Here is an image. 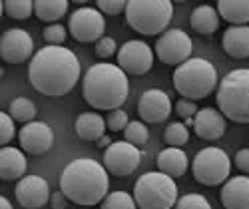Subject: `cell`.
<instances>
[{"instance_id": "cell-1", "label": "cell", "mask_w": 249, "mask_h": 209, "mask_svg": "<svg viewBox=\"0 0 249 209\" xmlns=\"http://www.w3.org/2000/svg\"><path fill=\"white\" fill-rule=\"evenodd\" d=\"M80 62L64 46L40 48L28 64V80L42 96L60 98L74 90L80 80Z\"/></svg>"}, {"instance_id": "cell-2", "label": "cell", "mask_w": 249, "mask_h": 209, "mask_svg": "<svg viewBox=\"0 0 249 209\" xmlns=\"http://www.w3.org/2000/svg\"><path fill=\"white\" fill-rule=\"evenodd\" d=\"M108 170L100 161L78 157L60 174V192L80 207H92L108 195Z\"/></svg>"}, {"instance_id": "cell-3", "label": "cell", "mask_w": 249, "mask_h": 209, "mask_svg": "<svg viewBox=\"0 0 249 209\" xmlns=\"http://www.w3.org/2000/svg\"><path fill=\"white\" fill-rule=\"evenodd\" d=\"M130 84L128 74L116 64L98 62L90 66L82 82V98L94 110L114 112L128 100Z\"/></svg>"}, {"instance_id": "cell-4", "label": "cell", "mask_w": 249, "mask_h": 209, "mask_svg": "<svg viewBox=\"0 0 249 209\" xmlns=\"http://www.w3.org/2000/svg\"><path fill=\"white\" fill-rule=\"evenodd\" d=\"M176 92L185 100H203L213 90L217 92V70L205 58H190L174 70L172 76Z\"/></svg>"}, {"instance_id": "cell-5", "label": "cell", "mask_w": 249, "mask_h": 209, "mask_svg": "<svg viewBox=\"0 0 249 209\" xmlns=\"http://www.w3.org/2000/svg\"><path fill=\"white\" fill-rule=\"evenodd\" d=\"M215 100L225 120L249 123V68H237L225 74L217 86Z\"/></svg>"}, {"instance_id": "cell-6", "label": "cell", "mask_w": 249, "mask_h": 209, "mask_svg": "<svg viewBox=\"0 0 249 209\" xmlns=\"http://www.w3.org/2000/svg\"><path fill=\"white\" fill-rule=\"evenodd\" d=\"M124 14L132 30L143 36H156L170 26L174 4L170 0H130Z\"/></svg>"}, {"instance_id": "cell-7", "label": "cell", "mask_w": 249, "mask_h": 209, "mask_svg": "<svg viewBox=\"0 0 249 209\" xmlns=\"http://www.w3.org/2000/svg\"><path fill=\"white\" fill-rule=\"evenodd\" d=\"M134 199L140 209H174L178 203V185L174 177L161 172H148L136 181Z\"/></svg>"}, {"instance_id": "cell-8", "label": "cell", "mask_w": 249, "mask_h": 209, "mask_svg": "<svg viewBox=\"0 0 249 209\" xmlns=\"http://www.w3.org/2000/svg\"><path fill=\"white\" fill-rule=\"evenodd\" d=\"M231 172V159L221 148H203L196 154L192 161V174L194 179L205 187L221 185L227 181Z\"/></svg>"}, {"instance_id": "cell-9", "label": "cell", "mask_w": 249, "mask_h": 209, "mask_svg": "<svg viewBox=\"0 0 249 209\" xmlns=\"http://www.w3.org/2000/svg\"><path fill=\"white\" fill-rule=\"evenodd\" d=\"M68 30L72 38L80 44L100 42L104 38V30H106V20H104V14L98 8L80 6L70 14Z\"/></svg>"}, {"instance_id": "cell-10", "label": "cell", "mask_w": 249, "mask_h": 209, "mask_svg": "<svg viewBox=\"0 0 249 209\" xmlns=\"http://www.w3.org/2000/svg\"><path fill=\"white\" fill-rule=\"evenodd\" d=\"M192 38L178 28L165 30L156 42V56L160 58L161 64L168 66H181L183 62L192 58Z\"/></svg>"}, {"instance_id": "cell-11", "label": "cell", "mask_w": 249, "mask_h": 209, "mask_svg": "<svg viewBox=\"0 0 249 209\" xmlns=\"http://www.w3.org/2000/svg\"><path fill=\"white\" fill-rule=\"evenodd\" d=\"M142 163V152L130 141H114L104 152V167L116 177L132 175Z\"/></svg>"}, {"instance_id": "cell-12", "label": "cell", "mask_w": 249, "mask_h": 209, "mask_svg": "<svg viewBox=\"0 0 249 209\" xmlns=\"http://www.w3.org/2000/svg\"><path fill=\"white\" fill-rule=\"evenodd\" d=\"M118 66L132 76L148 74L154 66V50L143 40H128L118 50Z\"/></svg>"}, {"instance_id": "cell-13", "label": "cell", "mask_w": 249, "mask_h": 209, "mask_svg": "<svg viewBox=\"0 0 249 209\" xmlns=\"http://www.w3.org/2000/svg\"><path fill=\"white\" fill-rule=\"evenodd\" d=\"M34 40L22 28H10L0 38V56L8 64H22L26 60H32Z\"/></svg>"}, {"instance_id": "cell-14", "label": "cell", "mask_w": 249, "mask_h": 209, "mask_svg": "<svg viewBox=\"0 0 249 209\" xmlns=\"http://www.w3.org/2000/svg\"><path fill=\"white\" fill-rule=\"evenodd\" d=\"M14 197L24 209H40L50 203V187L48 181L40 175H26L14 187Z\"/></svg>"}, {"instance_id": "cell-15", "label": "cell", "mask_w": 249, "mask_h": 209, "mask_svg": "<svg viewBox=\"0 0 249 209\" xmlns=\"http://www.w3.org/2000/svg\"><path fill=\"white\" fill-rule=\"evenodd\" d=\"M138 114H140L142 122L161 123V122L168 120L170 114H172V100L163 90H158V88L146 90L140 96Z\"/></svg>"}, {"instance_id": "cell-16", "label": "cell", "mask_w": 249, "mask_h": 209, "mask_svg": "<svg viewBox=\"0 0 249 209\" xmlns=\"http://www.w3.org/2000/svg\"><path fill=\"white\" fill-rule=\"evenodd\" d=\"M20 148L26 154L42 156L54 145V132L44 122H30L20 128Z\"/></svg>"}, {"instance_id": "cell-17", "label": "cell", "mask_w": 249, "mask_h": 209, "mask_svg": "<svg viewBox=\"0 0 249 209\" xmlns=\"http://www.w3.org/2000/svg\"><path fill=\"white\" fill-rule=\"evenodd\" d=\"M194 132L205 141H215L225 134V116L219 110L203 108L194 118Z\"/></svg>"}, {"instance_id": "cell-18", "label": "cell", "mask_w": 249, "mask_h": 209, "mask_svg": "<svg viewBox=\"0 0 249 209\" xmlns=\"http://www.w3.org/2000/svg\"><path fill=\"white\" fill-rule=\"evenodd\" d=\"M219 197L225 209H249V177L241 174L227 179Z\"/></svg>"}, {"instance_id": "cell-19", "label": "cell", "mask_w": 249, "mask_h": 209, "mask_svg": "<svg viewBox=\"0 0 249 209\" xmlns=\"http://www.w3.org/2000/svg\"><path fill=\"white\" fill-rule=\"evenodd\" d=\"M26 157L18 148L6 145L0 150V179L2 181H14L26 177Z\"/></svg>"}, {"instance_id": "cell-20", "label": "cell", "mask_w": 249, "mask_h": 209, "mask_svg": "<svg viewBox=\"0 0 249 209\" xmlns=\"http://www.w3.org/2000/svg\"><path fill=\"white\" fill-rule=\"evenodd\" d=\"M221 48L235 60L249 58V26H230L221 36Z\"/></svg>"}, {"instance_id": "cell-21", "label": "cell", "mask_w": 249, "mask_h": 209, "mask_svg": "<svg viewBox=\"0 0 249 209\" xmlns=\"http://www.w3.org/2000/svg\"><path fill=\"white\" fill-rule=\"evenodd\" d=\"M156 165L158 170L170 177H181L188 172L190 159L185 156V152H181L179 148H163L158 157H156Z\"/></svg>"}, {"instance_id": "cell-22", "label": "cell", "mask_w": 249, "mask_h": 209, "mask_svg": "<svg viewBox=\"0 0 249 209\" xmlns=\"http://www.w3.org/2000/svg\"><path fill=\"white\" fill-rule=\"evenodd\" d=\"M106 128L108 123L100 114L96 112H84L76 118V123H74V130H76V136L84 141H98L104 138L106 134Z\"/></svg>"}, {"instance_id": "cell-23", "label": "cell", "mask_w": 249, "mask_h": 209, "mask_svg": "<svg viewBox=\"0 0 249 209\" xmlns=\"http://www.w3.org/2000/svg\"><path fill=\"white\" fill-rule=\"evenodd\" d=\"M219 12L217 8L210 6V4H199L192 10V16H190V26L197 32V34H203V36H210L213 32H217L219 28Z\"/></svg>"}, {"instance_id": "cell-24", "label": "cell", "mask_w": 249, "mask_h": 209, "mask_svg": "<svg viewBox=\"0 0 249 209\" xmlns=\"http://www.w3.org/2000/svg\"><path fill=\"white\" fill-rule=\"evenodd\" d=\"M215 8L225 22L233 26L249 24V0H219Z\"/></svg>"}, {"instance_id": "cell-25", "label": "cell", "mask_w": 249, "mask_h": 209, "mask_svg": "<svg viewBox=\"0 0 249 209\" xmlns=\"http://www.w3.org/2000/svg\"><path fill=\"white\" fill-rule=\"evenodd\" d=\"M66 0H36L34 2V14L48 24H58V20L66 14Z\"/></svg>"}, {"instance_id": "cell-26", "label": "cell", "mask_w": 249, "mask_h": 209, "mask_svg": "<svg viewBox=\"0 0 249 209\" xmlns=\"http://www.w3.org/2000/svg\"><path fill=\"white\" fill-rule=\"evenodd\" d=\"M8 114L12 116L14 122L30 123V122L36 120L38 110H36V106H34V102H32V100H28V98H24V96H20V98H14V100L10 102V110H8Z\"/></svg>"}, {"instance_id": "cell-27", "label": "cell", "mask_w": 249, "mask_h": 209, "mask_svg": "<svg viewBox=\"0 0 249 209\" xmlns=\"http://www.w3.org/2000/svg\"><path fill=\"white\" fill-rule=\"evenodd\" d=\"M2 8L8 18L12 20H26L34 14V2L32 0H4Z\"/></svg>"}, {"instance_id": "cell-28", "label": "cell", "mask_w": 249, "mask_h": 209, "mask_svg": "<svg viewBox=\"0 0 249 209\" xmlns=\"http://www.w3.org/2000/svg\"><path fill=\"white\" fill-rule=\"evenodd\" d=\"M163 139H165V143H168L170 148H181V145L188 143V139H190L188 125L181 123V122L170 123L168 128H165V132H163Z\"/></svg>"}, {"instance_id": "cell-29", "label": "cell", "mask_w": 249, "mask_h": 209, "mask_svg": "<svg viewBox=\"0 0 249 209\" xmlns=\"http://www.w3.org/2000/svg\"><path fill=\"white\" fill-rule=\"evenodd\" d=\"M100 209H138V203L128 192H112L102 201Z\"/></svg>"}, {"instance_id": "cell-30", "label": "cell", "mask_w": 249, "mask_h": 209, "mask_svg": "<svg viewBox=\"0 0 249 209\" xmlns=\"http://www.w3.org/2000/svg\"><path fill=\"white\" fill-rule=\"evenodd\" d=\"M124 139L134 143L136 148H140V145H146L148 139H150L148 125L143 123V122H130L128 128L124 130Z\"/></svg>"}, {"instance_id": "cell-31", "label": "cell", "mask_w": 249, "mask_h": 209, "mask_svg": "<svg viewBox=\"0 0 249 209\" xmlns=\"http://www.w3.org/2000/svg\"><path fill=\"white\" fill-rule=\"evenodd\" d=\"M174 209H212V203L201 193H185L178 199Z\"/></svg>"}, {"instance_id": "cell-32", "label": "cell", "mask_w": 249, "mask_h": 209, "mask_svg": "<svg viewBox=\"0 0 249 209\" xmlns=\"http://www.w3.org/2000/svg\"><path fill=\"white\" fill-rule=\"evenodd\" d=\"M14 136H16V125H14L12 116L0 112V143H2V148H6L14 139Z\"/></svg>"}, {"instance_id": "cell-33", "label": "cell", "mask_w": 249, "mask_h": 209, "mask_svg": "<svg viewBox=\"0 0 249 209\" xmlns=\"http://www.w3.org/2000/svg\"><path fill=\"white\" fill-rule=\"evenodd\" d=\"M106 123H108V130H112V132H124V130L128 128L130 118H128V114H126V112H124V110L120 108V110H114V112H110V114H108Z\"/></svg>"}, {"instance_id": "cell-34", "label": "cell", "mask_w": 249, "mask_h": 209, "mask_svg": "<svg viewBox=\"0 0 249 209\" xmlns=\"http://www.w3.org/2000/svg\"><path fill=\"white\" fill-rule=\"evenodd\" d=\"M66 28L62 24H50L44 28V40L48 42V46H62V42L66 40Z\"/></svg>"}, {"instance_id": "cell-35", "label": "cell", "mask_w": 249, "mask_h": 209, "mask_svg": "<svg viewBox=\"0 0 249 209\" xmlns=\"http://www.w3.org/2000/svg\"><path fill=\"white\" fill-rule=\"evenodd\" d=\"M126 6L128 2H124V0H98V10L108 16H118L126 12Z\"/></svg>"}, {"instance_id": "cell-36", "label": "cell", "mask_w": 249, "mask_h": 209, "mask_svg": "<svg viewBox=\"0 0 249 209\" xmlns=\"http://www.w3.org/2000/svg\"><path fill=\"white\" fill-rule=\"evenodd\" d=\"M197 106H196V102H192V100H185V98H179L178 100V104H176V114L181 118V120H194L196 116H197Z\"/></svg>"}, {"instance_id": "cell-37", "label": "cell", "mask_w": 249, "mask_h": 209, "mask_svg": "<svg viewBox=\"0 0 249 209\" xmlns=\"http://www.w3.org/2000/svg\"><path fill=\"white\" fill-rule=\"evenodd\" d=\"M96 54L98 58H112L116 54V40L110 36H104L100 42H96Z\"/></svg>"}, {"instance_id": "cell-38", "label": "cell", "mask_w": 249, "mask_h": 209, "mask_svg": "<svg viewBox=\"0 0 249 209\" xmlns=\"http://www.w3.org/2000/svg\"><path fill=\"white\" fill-rule=\"evenodd\" d=\"M235 165L243 174H249V148H243L235 154Z\"/></svg>"}, {"instance_id": "cell-39", "label": "cell", "mask_w": 249, "mask_h": 209, "mask_svg": "<svg viewBox=\"0 0 249 209\" xmlns=\"http://www.w3.org/2000/svg\"><path fill=\"white\" fill-rule=\"evenodd\" d=\"M50 205H52V209H66L68 207V197L62 192H56L50 197Z\"/></svg>"}, {"instance_id": "cell-40", "label": "cell", "mask_w": 249, "mask_h": 209, "mask_svg": "<svg viewBox=\"0 0 249 209\" xmlns=\"http://www.w3.org/2000/svg\"><path fill=\"white\" fill-rule=\"evenodd\" d=\"M112 143H114V141H112V139H110L108 136H104L102 139H98V141H96V145H98V148H104V150H108Z\"/></svg>"}, {"instance_id": "cell-41", "label": "cell", "mask_w": 249, "mask_h": 209, "mask_svg": "<svg viewBox=\"0 0 249 209\" xmlns=\"http://www.w3.org/2000/svg\"><path fill=\"white\" fill-rule=\"evenodd\" d=\"M0 209H12V203L4 195H0Z\"/></svg>"}, {"instance_id": "cell-42", "label": "cell", "mask_w": 249, "mask_h": 209, "mask_svg": "<svg viewBox=\"0 0 249 209\" xmlns=\"http://www.w3.org/2000/svg\"><path fill=\"white\" fill-rule=\"evenodd\" d=\"M82 209H90V207H82Z\"/></svg>"}]
</instances>
